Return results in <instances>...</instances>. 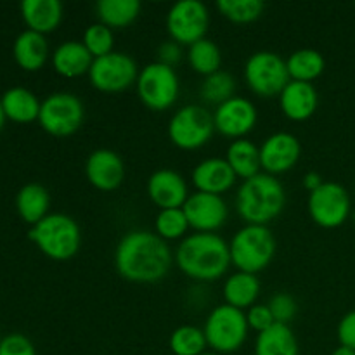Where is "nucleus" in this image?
I'll return each instance as SVG.
<instances>
[{
    "instance_id": "35",
    "label": "nucleus",
    "mask_w": 355,
    "mask_h": 355,
    "mask_svg": "<svg viewBox=\"0 0 355 355\" xmlns=\"http://www.w3.org/2000/svg\"><path fill=\"white\" fill-rule=\"evenodd\" d=\"M217 9L232 23L246 24L262 16L266 3L262 0H217Z\"/></svg>"
},
{
    "instance_id": "38",
    "label": "nucleus",
    "mask_w": 355,
    "mask_h": 355,
    "mask_svg": "<svg viewBox=\"0 0 355 355\" xmlns=\"http://www.w3.org/2000/svg\"><path fill=\"white\" fill-rule=\"evenodd\" d=\"M0 355H37L33 343L21 333H10L0 340Z\"/></svg>"
},
{
    "instance_id": "9",
    "label": "nucleus",
    "mask_w": 355,
    "mask_h": 355,
    "mask_svg": "<svg viewBox=\"0 0 355 355\" xmlns=\"http://www.w3.org/2000/svg\"><path fill=\"white\" fill-rule=\"evenodd\" d=\"M135 87L144 106L153 111H165L179 99L180 80L175 68L155 61L141 68Z\"/></svg>"
},
{
    "instance_id": "1",
    "label": "nucleus",
    "mask_w": 355,
    "mask_h": 355,
    "mask_svg": "<svg viewBox=\"0 0 355 355\" xmlns=\"http://www.w3.org/2000/svg\"><path fill=\"white\" fill-rule=\"evenodd\" d=\"M172 263L173 253L168 243L144 229L121 236L114 250L118 274L130 283H158L168 274Z\"/></svg>"
},
{
    "instance_id": "26",
    "label": "nucleus",
    "mask_w": 355,
    "mask_h": 355,
    "mask_svg": "<svg viewBox=\"0 0 355 355\" xmlns=\"http://www.w3.org/2000/svg\"><path fill=\"white\" fill-rule=\"evenodd\" d=\"M225 159L234 170L238 179H252L257 173L262 172V162H260V148L250 139H236L231 141L225 151Z\"/></svg>"
},
{
    "instance_id": "21",
    "label": "nucleus",
    "mask_w": 355,
    "mask_h": 355,
    "mask_svg": "<svg viewBox=\"0 0 355 355\" xmlns=\"http://www.w3.org/2000/svg\"><path fill=\"white\" fill-rule=\"evenodd\" d=\"M55 73L64 78H78L89 75L94 55L87 51L82 40H66L54 49L51 55Z\"/></svg>"
},
{
    "instance_id": "17",
    "label": "nucleus",
    "mask_w": 355,
    "mask_h": 355,
    "mask_svg": "<svg viewBox=\"0 0 355 355\" xmlns=\"http://www.w3.org/2000/svg\"><path fill=\"white\" fill-rule=\"evenodd\" d=\"M148 196L159 210L182 208L189 198V187L186 179L172 168H159L149 175L146 184Z\"/></svg>"
},
{
    "instance_id": "10",
    "label": "nucleus",
    "mask_w": 355,
    "mask_h": 355,
    "mask_svg": "<svg viewBox=\"0 0 355 355\" xmlns=\"http://www.w3.org/2000/svg\"><path fill=\"white\" fill-rule=\"evenodd\" d=\"M85 110L78 96L71 92H54L42 101L38 123L54 137L73 135L83 123Z\"/></svg>"
},
{
    "instance_id": "23",
    "label": "nucleus",
    "mask_w": 355,
    "mask_h": 355,
    "mask_svg": "<svg viewBox=\"0 0 355 355\" xmlns=\"http://www.w3.org/2000/svg\"><path fill=\"white\" fill-rule=\"evenodd\" d=\"M14 61L24 71H38L49 59V44L45 35L24 30L16 37L12 45Z\"/></svg>"
},
{
    "instance_id": "14",
    "label": "nucleus",
    "mask_w": 355,
    "mask_h": 355,
    "mask_svg": "<svg viewBox=\"0 0 355 355\" xmlns=\"http://www.w3.org/2000/svg\"><path fill=\"white\" fill-rule=\"evenodd\" d=\"M259 121V111L257 106L243 96H234L225 103L218 104L214 111L215 132L224 137L243 139L255 128Z\"/></svg>"
},
{
    "instance_id": "4",
    "label": "nucleus",
    "mask_w": 355,
    "mask_h": 355,
    "mask_svg": "<svg viewBox=\"0 0 355 355\" xmlns=\"http://www.w3.org/2000/svg\"><path fill=\"white\" fill-rule=\"evenodd\" d=\"M31 241L45 257L58 262L73 259L82 246L78 222L66 214H49L28 232Z\"/></svg>"
},
{
    "instance_id": "16",
    "label": "nucleus",
    "mask_w": 355,
    "mask_h": 355,
    "mask_svg": "<svg viewBox=\"0 0 355 355\" xmlns=\"http://www.w3.org/2000/svg\"><path fill=\"white\" fill-rule=\"evenodd\" d=\"M302 156V144L290 132H274L260 146L262 172L277 177L293 168Z\"/></svg>"
},
{
    "instance_id": "5",
    "label": "nucleus",
    "mask_w": 355,
    "mask_h": 355,
    "mask_svg": "<svg viewBox=\"0 0 355 355\" xmlns=\"http://www.w3.org/2000/svg\"><path fill=\"white\" fill-rule=\"evenodd\" d=\"M276 236L269 225L245 224L229 241L231 263L238 270L259 274L276 257Z\"/></svg>"
},
{
    "instance_id": "46",
    "label": "nucleus",
    "mask_w": 355,
    "mask_h": 355,
    "mask_svg": "<svg viewBox=\"0 0 355 355\" xmlns=\"http://www.w3.org/2000/svg\"><path fill=\"white\" fill-rule=\"evenodd\" d=\"M350 217H352L354 222H355V211H352V215H350Z\"/></svg>"
},
{
    "instance_id": "2",
    "label": "nucleus",
    "mask_w": 355,
    "mask_h": 355,
    "mask_svg": "<svg viewBox=\"0 0 355 355\" xmlns=\"http://www.w3.org/2000/svg\"><path fill=\"white\" fill-rule=\"evenodd\" d=\"M173 260L180 272L200 283L220 279L232 266L229 243L217 232H193L180 239Z\"/></svg>"
},
{
    "instance_id": "27",
    "label": "nucleus",
    "mask_w": 355,
    "mask_h": 355,
    "mask_svg": "<svg viewBox=\"0 0 355 355\" xmlns=\"http://www.w3.org/2000/svg\"><path fill=\"white\" fill-rule=\"evenodd\" d=\"M51 208V196L49 191L42 184L30 182L21 187L16 194V210L17 215L23 218L26 224L33 227L35 224L49 215Z\"/></svg>"
},
{
    "instance_id": "24",
    "label": "nucleus",
    "mask_w": 355,
    "mask_h": 355,
    "mask_svg": "<svg viewBox=\"0 0 355 355\" xmlns=\"http://www.w3.org/2000/svg\"><path fill=\"white\" fill-rule=\"evenodd\" d=\"M260 290L262 286H260V279L257 277V274L236 270L225 277L224 286H222L224 304L232 305L239 311H246L257 304Z\"/></svg>"
},
{
    "instance_id": "15",
    "label": "nucleus",
    "mask_w": 355,
    "mask_h": 355,
    "mask_svg": "<svg viewBox=\"0 0 355 355\" xmlns=\"http://www.w3.org/2000/svg\"><path fill=\"white\" fill-rule=\"evenodd\" d=\"M194 232H217L229 218L227 201L218 194L194 191L182 207Z\"/></svg>"
},
{
    "instance_id": "22",
    "label": "nucleus",
    "mask_w": 355,
    "mask_h": 355,
    "mask_svg": "<svg viewBox=\"0 0 355 355\" xmlns=\"http://www.w3.org/2000/svg\"><path fill=\"white\" fill-rule=\"evenodd\" d=\"M19 9L28 30L40 35L54 31L62 21V3L59 0H23Z\"/></svg>"
},
{
    "instance_id": "37",
    "label": "nucleus",
    "mask_w": 355,
    "mask_h": 355,
    "mask_svg": "<svg viewBox=\"0 0 355 355\" xmlns=\"http://www.w3.org/2000/svg\"><path fill=\"white\" fill-rule=\"evenodd\" d=\"M267 305H269L270 312H272L276 324L290 326L291 319L297 314V302H295V298L290 293H284V291L272 295Z\"/></svg>"
},
{
    "instance_id": "18",
    "label": "nucleus",
    "mask_w": 355,
    "mask_h": 355,
    "mask_svg": "<svg viewBox=\"0 0 355 355\" xmlns=\"http://www.w3.org/2000/svg\"><path fill=\"white\" fill-rule=\"evenodd\" d=\"M85 175L96 189L114 191L125 180V163L113 149H96L85 162Z\"/></svg>"
},
{
    "instance_id": "20",
    "label": "nucleus",
    "mask_w": 355,
    "mask_h": 355,
    "mask_svg": "<svg viewBox=\"0 0 355 355\" xmlns=\"http://www.w3.org/2000/svg\"><path fill=\"white\" fill-rule=\"evenodd\" d=\"M279 106L291 121H305L318 111L319 94L314 83L290 80L279 94Z\"/></svg>"
},
{
    "instance_id": "39",
    "label": "nucleus",
    "mask_w": 355,
    "mask_h": 355,
    "mask_svg": "<svg viewBox=\"0 0 355 355\" xmlns=\"http://www.w3.org/2000/svg\"><path fill=\"white\" fill-rule=\"evenodd\" d=\"M246 321H248V328L257 331V335L266 329H269L270 326L276 324L274 321V315L270 312L269 305L267 304H255L248 309L246 312Z\"/></svg>"
},
{
    "instance_id": "11",
    "label": "nucleus",
    "mask_w": 355,
    "mask_h": 355,
    "mask_svg": "<svg viewBox=\"0 0 355 355\" xmlns=\"http://www.w3.org/2000/svg\"><path fill=\"white\" fill-rule=\"evenodd\" d=\"M307 208L311 218L319 227L336 229L352 215V200L342 184L329 180L309 193Z\"/></svg>"
},
{
    "instance_id": "34",
    "label": "nucleus",
    "mask_w": 355,
    "mask_h": 355,
    "mask_svg": "<svg viewBox=\"0 0 355 355\" xmlns=\"http://www.w3.org/2000/svg\"><path fill=\"white\" fill-rule=\"evenodd\" d=\"M189 229V222H187V217L182 208L159 210L155 218V232L159 238L165 239L166 243L175 241V239H184Z\"/></svg>"
},
{
    "instance_id": "40",
    "label": "nucleus",
    "mask_w": 355,
    "mask_h": 355,
    "mask_svg": "<svg viewBox=\"0 0 355 355\" xmlns=\"http://www.w3.org/2000/svg\"><path fill=\"white\" fill-rule=\"evenodd\" d=\"M336 335H338L340 345L349 347V349L355 350V309L354 311L347 312L338 322L336 328Z\"/></svg>"
},
{
    "instance_id": "25",
    "label": "nucleus",
    "mask_w": 355,
    "mask_h": 355,
    "mask_svg": "<svg viewBox=\"0 0 355 355\" xmlns=\"http://www.w3.org/2000/svg\"><path fill=\"white\" fill-rule=\"evenodd\" d=\"M2 110L6 118L16 121V123H31L38 121L42 103L31 90L24 87H10L0 97Z\"/></svg>"
},
{
    "instance_id": "42",
    "label": "nucleus",
    "mask_w": 355,
    "mask_h": 355,
    "mask_svg": "<svg viewBox=\"0 0 355 355\" xmlns=\"http://www.w3.org/2000/svg\"><path fill=\"white\" fill-rule=\"evenodd\" d=\"M322 182H324V180H322V177L319 175L318 172H307L304 175V179H302V184H304V187L309 193H312V191L318 189L319 186H322Z\"/></svg>"
},
{
    "instance_id": "28",
    "label": "nucleus",
    "mask_w": 355,
    "mask_h": 355,
    "mask_svg": "<svg viewBox=\"0 0 355 355\" xmlns=\"http://www.w3.org/2000/svg\"><path fill=\"white\" fill-rule=\"evenodd\" d=\"M253 352L255 355H298V340L288 324H274L257 335Z\"/></svg>"
},
{
    "instance_id": "33",
    "label": "nucleus",
    "mask_w": 355,
    "mask_h": 355,
    "mask_svg": "<svg viewBox=\"0 0 355 355\" xmlns=\"http://www.w3.org/2000/svg\"><path fill=\"white\" fill-rule=\"evenodd\" d=\"M234 92L236 78L229 71H224V69L214 73V75L205 76L200 87L201 99L210 104H215V107L218 104L225 103L227 99H231V97H234Z\"/></svg>"
},
{
    "instance_id": "44",
    "label": "nucleus",
    "mask_w": 355,
    "mask_h": 355,
    "mask_svg": "<svg viewBox=\"0 0 355 355\" xmlns=\"http://www.w3.org/2000/svg\"><path fill=\"white\" fill-rule=\"evenodd\" d=\"M3 123H6V113L2 110V103H0V130H2Z\"/></svg>"
},
{
    "instance_id": "45",
    "label": "nucleus",
    "mask_w": 355,
    "mask_h": 355,
    "mask_svg": "<svg viewBox=\"0 0 355 355\" xmlns=\"http://www.w3.org/2000/svg\"><path fill=\"white\" fill-rule=\"evenodd\" d=\"M200 355H220V354H217V352H211V350H207V352H203V354H200Z\"/></svg>"
},
{
    "instance_id": "32",
    "label": "nucleus",
    "mask_w": 355,
    "mask_h": 355,
    "mask_svg": "<svg viewBox=\"0 0 355 355\" xmlns=\"http://www.w3.org/2000/svg\"><path fill=\"white\" fill-rule=\"evenodd\" d=\"M168 345L173 355H200L207 352L208 349L203 328L191 324H184L173 329Z\"/></svg>"
},
{
    "instance_id": "6",
    "label": "nucleus",
    "mask_w": 355,
    "mask_h": 355,
    "mask_svg": "<svg viewBox=\"0 0 355 355\" xmlns=\"http://www.w3.org/2000/svg\"><path fill=\"white\" fill-rule=\"evenodd\" d=\"M203 331L211 352L220 355L238 352L248 338L246 312L227 304L217 305L207 315Z\"/></svg>"
},
{
    "instance_id": "13",
    "label": "nucleus",
    "mask_w": 355,
    "mask_h": 355,
    "mask_svg": "<svg viewBox=\"0 0 355 355\" xmlns=\"http://www.w3.org/2000/svg\"><path fill=\"white\" fill-rule=\"evenodd\" d=\"M139 66L127 52L113 51L101 58H94L89 80L101 92H121L137 82Z\"/></svg>"
},
{
    "instance_id": "19",
    "label": "nucleus",
    "mask_w": 355,
    "mask_h": 355,
    "mask_svg": "<svg viewBox=\"0 0 355 355\" xmlns=\"http://www.w3.org/2000/svg\"><path fill=\"white\" fill-rule=\"evenodd\" d=\"M191 179H193L196 191L222 196V194L227 193V191H231L234 187L238 177H236L234 170L231 168L227 159L214 156V158L201 159L194 166L193 173H191Z\"/></svg>"
},
{
    "instance_id": "29",
    "label": "nucleus",
    "mask_w": 355,
    "mask_h": 355,
    "mask_svg": "<svg viewBox=\"0 0 355 355\" xmlns=\"http://www.w3.org/2000/svg\"><path fill=\"white\" fill-rule=\"evenodd\" d=\"M97 17L111 30L127 28L134 23L141 14L139 0H99L96 3Z\"/></svg>"
},
{
    "instance_id": "41",
    "label": "nucleus",
    "mask_w": 355,
    "mask_h": 355,
    "mask_svg": "<svg viewBox=\"0 0 355 355\" xmlns=\"http://www.w3.org/2000/svg\"><path fill=\"white\" fill-rule=\"evenodd\" d=\"M182 59V45L177 44L173 40L162 42L158 47V61L163 64L170 66V68H175L177 62H180Z\"/></svg>"
},
{
    "instance_id": "3",
    "label": "nucleus",
    "mask_w": 355,
    "mask_h": 355,
    "mask_svg": "<svg viewBox=\"0 0 355 355\" xmlns=\"http://www.w3.org/2000/svg\"><path fill=\"white\" fill-rule=\"evenodd\" d=\"M286 205V191L277 177L260 172L243 180L236 193V210L246 224L267 225L281 215Z\"/></svg>"
},
{
    "instance_id": "12",
    "label": "nucleus",
    "mask_w": 355,
    "mask_h": 355,
    "mask_svg": "<svg viewBox=\"0 0 355 355\" xmlns=\"http://www.w3.org/2000/svg\"><path fill=\"white\" fill-rule=\"evenodd\" d=\"M165 23L170 40L189 47L207 37L210 10L201 0H179L170 7Z\"/></svg>"
},
{
    "instance_id": "36",
    "label": "nucleus",
    "mask_w": 355,
    "mask_h": 355,
    "mask_svg": "<svg viewBox=\"0 0 355 355\" xmlns=\"http://www.w3.org/2000/svg\"><path fill=\"white\" fill-rule=\"evenodd\" d=\"M83 45L94 58H101L114 51V33L110 26L103 24L101 21L89 24L83 31Z\"/></svg>"
},
{
    "instance_id": "43",
    "label": "nucleus",
    "mask_w": 355,
    "mask_h": 355,
    "mask_svg": "<svg viewBox=\"0 0 355 355\" xmlns=\"http://www.w3.org/2000/svg\"><path fill=\"white\" fill-rule=\"evenodd\" d=\"M331 355H355V350L354 349H349V347H336L335 350H333Z\"/></svg>"
},
{
    "instance_id": "7",
    "label": "nucleus",
    "mask_w": 355,
    "mask_h": 355,
    "mask_svg": "<svg viewBox=\"0 0 355 355\" xmlns=\"http://www.w3.org/2000/svg\"><path fill=\"white\" fill-rule=\"evenodd\" d=\"M166 132L172 144L179 149H200L215 134L214 113L201 104H186L172 114Z\"/></svg>"
},
{
    "instance_id": "30",
    "label": "nucleus",
    "mask_w": 355,
    "mask_h": 355,
    "mask_svg": "<svg viewBox=\"0 0 355 355\" xmlns=\"http://www.w3.org/2000/svg\"><path fill=\"white\" fill-rule=\"evenodd\" d=\"M286 68L291 80L312 83L324 73L326 59L315 49H298L286 59Z\"/></svg>"
},
{
    "instance_id": "31",
    "label": "nucleus",
    "mask_w": 355,
    "mask_h": 355,
    "mask_svg": "<svg viewBox=\"0 0 355 355\" xmlns=\"http://www.w3.org/2000/svg\"><path fill=\"white\" fill-rule=\"evenodd\" d=\"M187 62L191 68L200 75L208 76L220 71L222 66V51L210 38H201L187 47Z\"/></svg>"
},
{
    "instance_id": "8",
    "label": "nucleus",
    "mask_w": 355,
    "mask_h": 355,
    "mask_svg": "<svg viewBox=\"0 0 355 355\" xmlns=\"http://www.w3.org/2000/svg\"><path fill=\"white\" fill-rule=\"evenodd\" d=\"M245 82L253 94L260 97L279 96L281 90L290 82V73L286 68V59L277 52L259 51L253 52L243 68Z\"/></svg>"
}]
</instances>
